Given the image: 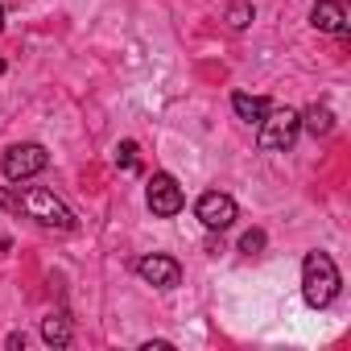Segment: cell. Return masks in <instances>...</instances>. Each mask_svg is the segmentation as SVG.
I'll return each instance as SVG.
<instances>
[{
    "instance_id": "1",
    "label": "cell",
    "mask_w": 351,
    "mask_h": 351,
    "mask_svg": "<svg viewBox=\"0 0 351 351\" xmlns=\"http://www.w3.org/2000/svg\"><path fill=\"white\" fill-rule=\"evenodd\" d=\"M335 293H339V269H335V261L326 252H310L302 261V298L314 310H322V306L335 302Z\"/></svg>"
},
{
    "instance_id": "2",
    "label": "cell",
    "mask_w": 351,
    "mask_h": 351,
    "mask_svg": "<svg viewBox=\"0 0 351 351\" xmlns=\"http://www.w3.org/2000/svg\"><path fill=\"white\" fill-rule=\"evenodd\" d=\"M17 207H21L29 219H38L42 228H54V232H75V215H71V207H66L62 199H54L50 191H42V186H34V191L17 195Z\"/></svg>"
},
{
    "instance_id": "3",
    "label": "cell",
    "mask_w": 351,
    "mask_h": 351,
    "mask_svg": "<svg viewBox=\"0 0 351 351\" xmlns=\"http://www.w3.org/2000/svg\"><path fill=\"white\" fill-rule=\"evenodd\" d=\"M298 132H302V116L293 108H269V116L261 120V149L285 153V149H293Z\"/></svg>"
},
{
    "instance_id": "4",
    "label": "cell",
    "mask_w": 351,
    "mask_h": 351,
    "mask_svg": "<svg viewBox=\"0 0 351 351\" xmlns=\"http://www.w3.org/2000/svg\"><path fill=\"white\" fill-rule=\"evenodd\" d=\"M50 165V153H46V145H13L5 157H0V169H5V178L9 182H25V178H34V173H42Z\"/></svg>"
},
{
    "instance_id": "5",
    "label": "cell",
    "mask_w": 351,
    "mask_h": 351,
    "mask_svg": "<svg viewBox=\"0 0 351 351\" xmlns=\"http://www.w3.org/2000/svg\"><path fill=\"white\" fill-rule=\"evenodd\" d=\"M195 215H199V223H203V228L223 232V228H232V223H236V199H232V195H223V191H207V195L195 203Z\"/></svg>"
},
{
    "instance_id": "6",
    "label": "cell",
    "mask_w": 351,
    "mask_h": 351,
    "mask_svg": "<svg viewBox=\"0 0 351 351\" xmlns=\"http://www.w3.org/2000/svg\"><path fill=\"white\" fill-rule=\"evenodd\" d=\"M145 199H149V211L161 215V219H169V215H178V211H182V186L173 182L169 173H153Z\"/></svg>"
},
{
    "instance_id": "7",
    "label": "cell",
    "mask_w": 351,
    "mask_h": 351,
    "mask_svg": "<svg viewBox=\"0 0 351 351\" xmlns=\"http://www.w3.org/2000/svg\"><path fill=\"white\" fill-rule=\"evenodd\" d=\"M136 273H141V281L153 285V289H173V285L182 281V265L173 261V256H161V252L141 256V261H136Z\"/></svg>"
},
{
    "instance_id": "8",
    "label": "cell",
    "mask_w": 351,
    "mask_h": 351,
    "mask_svg": "<svg viewBox=\"0 0 351 351\" xmlns=\"http://www.w3.org/2000/svg\"><path fill=\"white\" fill-rule=\"evenodd\" d=\"M310 25L322 29V34H347V13L339 0H314V9H310Z\"/></svg>"
},
{
    "instance_id": "9",
    "label": "cell",
    "mask_w": 351,
    "mask_h": 351,
    "mask_svg": "<svg viewBox=\"0 0 351 351\" xmlns=\"http://www.w3.org/2000/svg\"><path fill=\"white\" fill-rule=\"evenodd\" d=\"M232 108H236V116L244 120V124H261L265 116H269V99H261V95H248V91H236L232 95Z\"/></svg>"
},
{
    "instance_id": "10",
    "label": "cell",
    "mask_w": 351,
    "mask_h": 351,
    "mask_svg": "<svg viewBox=\"0 0 351 351\" xmlns=\"http://www.w3.org/2000/svg\"><path fill=\"white\" fill-rule=\"evenodd\" d=\"M71 335H75V330H71V318H66V314H46V318H42V339H46L50 347H66Z\"/></svg>"
},
{
    "instance_id": "11",
    "label": "cell",
    "mask_w": 351,
    "mask_h": 351,
    "mask_svg": "<svg viewBox=\"0 0 351 351\" xmlns=\"http://www.w3.org/2000/svg\"><path fill=\"white\" fill-rule=\"evenodd\" d=\"M302 124H306L314 136H326V132L335 128V116H330V108H322V104H310V108L302 112Z\"/></svg>"
},
{
    "instance_id": "12",
    "label": "cell",
    "mask_w": 351,
    "mask_h": 351,
    "mask_svg": "<svg viewBox=\"0 0 351 351\" xmlns=\"http://www.w3.org/2000/svg\"><path fill=\"white\" fill-rule=\"evenodd\" d=\"M116 165H120L124 173H136V169H141V157H136V145H132V141H120V145H116Z\"/></svg>"
},
{
    "instance_id": "13",
    "label": "cell",
    "mask_w": 351,
    "mask_h": 351,
    "mask_svg": "<svg viewBox=\"0 0 351 351\" xmlns=\"http://www.w3.org/2000/svg\"><path fill=\"white\" fill-rule=\"evenodd\" d=\"M252 17H256V13H252L248 0H236V5L228 9V25H232V29H248V25H252Z\"/></svg>"
},
{
    "instance_id": "14",
    "label": "cell",
    "mask_w": 351,
    "mask_h": 351,
    "mask_svg": "<svg viewBox=\"0 0 351 351\" xmlns=\"http://www.w3.org/2000/svg\"><path fill=\"white\" fill-rule=\"evenodd\" d=\"M261 248H265V232H256V228H252V232L240 240V252H248V256H252V252H261Z\"/></svg>"
},
{
    "instance_id": "15",
    "label": "cell",
    "mask_w": 351,
    "mask_h": 351,
    "mask_svg": "<svg viewBox=\"0 0 351 351\" xmlns=\"http://www.w3.org/2000/svg\"><path fill=\"white\" fill-rule=\"evenodd\" d=\"M5 207H17V199H13L9 191H0V211H5Z\"/></svg>"
},
{
    "instance_id": "16",
    "label": "cell",
    "mask_w": 351,
    "mask_h": 351,
    "mask_svg": "<svg viewBox=\"0 0 351 351\" xmlns=\"http://www.w3.org/2000/svg\"><path fill=\"white\" fill-rule=\"evenodd\" d=\"M0 29H5V5H0Z\"/></svg>"
}]
</instances>
